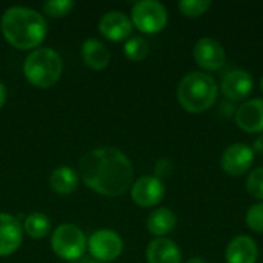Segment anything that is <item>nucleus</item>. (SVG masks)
Instances as JSON below:
<instances>
[{"label": "nucleus", "instance_id": "obj_1", "mask_svg": "<svg viewBox=\"0 0 263 263\" xmlns=\"http://www.w3.org/2000/svg\"><path fill=\"white\" fill-rule=\"evenodd\" d=\"M80 176L89 190L105 197H119L134 183L131 160L112 146L86 153L80 160Z\"/></svg>", "mask_w": 263, "mask_h": 263}, {"label": "nucleus", "instance_id": "obj_2", "mask_svg": "<svg viewBox=\"0 0 263 263\" xmlns=\"http://www.w3.org/2000/svg\"><path fill=\"white\" fill-rule=\"evenodd\" d=\"M2 32L15 49L37 48L48 34V25L42 14L25 6H11L2 15Z\"/></svg>", "mask_w": 263, "mask_h": 263}, {"label": "nucleus", "instance_id": "obj_3", "mask_svg": "<svg viewBox=\"0 0 263 263\" xmlns=\"http://www.w3.org/2000/svg\"><path fill=\"white\" fill-rule=\"evenodd\" d=\"M217 94L219 85L216 79L203 71L185 74L177 86V102L190 114H202L213 108Z\"/></svg>", "mask_w": 263, "mask_h": 263}, {"label": "nucleus", "instance_id": "obj_4", "mask_svg": "<svg viewBox=\"0 0 263 263\" xmlns=\"http://www.w3.org/2000/svg\"><path fill=\"white\" fill-rule=\"evenodd\" d=\"M63 71L60 55L51 48L34 49L23 63V74L26 80L40 89L54 86Z\"/></svg>", "mask_w": 263, "mask_h": 263}, {"label": "nucleus", "instance_id": "obj_5", "mask_svg": "<svg viewBox=\"0 0 263 263\" xmlns=\"http://www.w3.org/2000/svg\"><path fill=\"white\" fill-rule=\"evenodd\" d=\"M51 247L52 251L60 259L76 262L83 257L88 248V242H86V236L79 227L72 223H63L57 227L55 231L52 233Z\"/></svg>", "mask_w": 263, "mask_h": 263}, {"label": "nucleus", "instance_id": "obj_6", "mask_svg": "<svg viewBox=\"0 0 263 263\" xmlns=\"http://www.w3.org/2000/svg\"><path fill=\"white\" fill-rule=\"evenodd\" d=\"M131 22L143 34H157L168 25V11L157 0H140L131 9Z\"/></svg>", "mask_w": 263, "mask_h": 263}, {"label": "nucleus", "instance_id": "obj_7", "mask_svg": "<svg viewBox=\"0 0 263 263\" xmlns=\"http://www.w3.org/2000/svg\"><path fill=\"white\" fill-rule=\"evenodd\" d=\"M88 250L97 262H114L123 251V240L112 230H99L88 239Z\"/></svg>", "mask_w": 263, "mask_h": 263}, {"label": "nucleus", "instance_id": "obj_8", "mask_svg": "<svg viewBox=\"0 0 263 263\" xmlns=\"http://www.w3.org/2000/svg\"><path fill=\"white\" fill-rule=\"evenodd\" d=\"M254 159H256L254 149L247 143L237 142L225 148L220 157V166L228 176L240 177L251 171Z\"/></svg>", "mask_w": 263, "mask_h": 263}, {"label": "nucleus", "instance_id": "obj_9", "mask_svg": "<svg viewBox=\"0 0 263 263\" xmlns=\"http://www.w3.org/2000/svg\"><path fill=\"white\" fill-rule=\"evenodd\" d=\"M165 185L156 176H143L131 186V199L140 208H154L165 197Z\"/></svg>", "mask_w": 263, "mask_h": 263}, {"label": "nucleus", "instance_id": "obj_10", "mask_svg": "<svg viewBox=\"0 0 263 263\" xmlns=\"http://www.w3.org/2000/svg\"><path fill=\"white\" fill-rule=\"evenodd\" d=\"M196 63L203 71H217L227 62V52L222 43L213 37H202L196 42L193 49Z\"/></svg>", "mask_w": 263, "mask_h": 263}, {"label": "nucleus", "instance_id": "obj_11", "mask_svg": "<svg viewBox=\"0 0 263 263\" xmlns=\"http://www.w3.org/2000/svg\"><path fill=\"white\" fill-rule=\"evenodd\" d=\"M254 88V79L247 69H231L222 77L220 91L231 102H242L250 97Z\"/></svg>", "mask_w": 263, "mask_h": 263}, {"label": "nucleus", "instance_id": "obj_12", "mask_svg": "<svg viewBox=\"0 0 263 263\" xmlns=\"http://www.w3.org/2000/svg\"><path fill=\"white\" fill-rule=\"evenodd\" d=\"M131 18L122 11H109L102 15L99 22V31L103 37L111 42H123L128 40L133 32Z\"/></svg>", "mask_w": 263, "mask_h": 263}, {"label": "nucleus", "instance_id": "obj_13", "mask_svg": "<svg viewBox=\"0 0 263 263\" xmlns=\"http://www.w3.org/2000/svg\"><path fill=\"white\" fill-rule=\"evenodd\" d=\"M236 125L250 134L263 133V99H251L236 108Z\"/></svg>", "mask_w": 263, "mask_h": 263}, {"label": "nucleus", "instance_id": "obj_14", "mask_svg": "<svg viewBox=\"0 0 263 263\" xmlns=\"http://www.w3.org/2000/svg\"><path fill=\"white\" fill-rule=\"evenodd\" d=\"M23 242V227L11 216L0 213V256L6 257L14 254Z\"/></svg>", "mask_w": 263, "mask_h": 263}, {"label": "nucleus", "instance_id": "obj_15", "mask_svg": "<svg viewBox=\"0 0 263 263\" xmlns=\"http://www.w3.org/2000/svg\"><path fill=\"white\" fill-rule=\"evenodd\" d=\"M259 259V247L250 236L240 234L230 240L225 250L227 263H256Z\"/></svg>", "mask_w": 263, "mask_h": 263}, {"label": "nucleus", "instance_id": "obj_16", "mask_svg": "<svg viewBox=\"0 0 263 263\" xmlns=\"http://www.w3.org/2000/svg\"><path fill=\"white\" fill-rule=\"evenodd\" d=\"M148 263H182L179 245L168 237H156L146 247Z\"/></svg>", "mask_w": 263, "mask_h": 263}, {"label": "nucleus", "instance_id": "obj_17", "mask_svg": "<svg viewBox=\"0 0 263 263\" xmlns=\"http://www.w3.org/2000/svg\"><path fill=\"white\" fill-rule=\"evenodd\" d=\"M82 59L86 66L94 71L105 69L111 62V52L105 43L97 39H88L82 45Z\"/></svg>", "mask_w": 263, "mask_h": 263}, {"label": "nucleus", "instance_id": "obj_18", "mask_svg": "<svg viewBox=\"0 0 263 263\" xmlns=\"http://www.w3.org/2000/svg\"><path fill=\"white\" fill-rule=\"evenodd\" d=\"M176 223H177L176 213L166 206L151 211V214L146 219V228L149 234H153L154 237H165L176 228Z\"/></svg>", "mask_w": 263, "mask_h": 263}, {"label": "nucleus", "instance_id": "obj_19", "mask_svg": "<svg viewBox=\"0 0 263 263\" xmlns=\"http://www.w3.org/2000/svg\"><path fill=\"white\" fill-rule=\"evenodd\" d=\"M79 176L69 166H59L49 176V186L54 193L60 196H68L77 190Z\"/></svg>", "mask_w": 263, "mask_h": 263}, {"label": "nucleus", "instance_id": "obj_20", "mask_svg": "<svg viewBox=\"0 0 263 263\" xmlns=\"http://www.w3.org/2000/svg\"><path fill=\"white\" fill-rule=\"evenodd\" d=\"M23 230L31 239H43L51 231V220L43 213H31L25 219Z\"/></svg>", "mask_w": 263, "mask_h": 263}, {"label": "nucleus", "instance_id": "obj_21", "mask_svg": "<svg viewBox=\"0 0 263 263\" xmlns=\"http://www.w3.org/2000/svg\"><path fill=\"white\" fill-rule=\"evenodd\" d=\"M123 52H125L128 60H131V62H142L143 59H146V55L149 52V43L142 35L129 37L125 42Z\"/></svg>", "mask_w": 263, "mask_h": 263}, {"label": "nucleus", "instance_id": "obj_22", "mask_svg": "<svg viewBox=\"0 0 263 263\" xmlns=\"http://www.w3.org/2000/svg\"><path fill=\"white\" fill-rule=\"evenodd\" d=\"M211 2L210 0H182L177 3L179 11L185 15V17H200L203 14H206V11L211 8Z\"/></svg>", "mask_w": 263, "mask_h": 263}, {"label": "nucleus", "instance_id": "obj_23", "mask_svg": "<svg viewBox=\"0 0 263 263\" xmlns=\"http://www.w3.org/2000/svg\"><path fill=\"white\" fill-rule=\"evenodd\" d=\"M247 191L256 200L263 202V166H257L248 173L247 177Z\"/></svg>", "mask_w": 263, "mask_h": 263}, {"label": "nucleus", "instance_id": "obj_24", "mask_svg": "<svg viewBox=\"0 0 263 263\" xmlns=\"http://www.w3.org/2000/svg\"><path fill=\"white\" fill-rule=\"evenodd\" d=\"M245 222L250 231L256 234H263V202H257L248 208Z\"/></svg>", "mask_w": 263, "mask_h": 263}, {"label": "nucleus", "instance_id": "obj_25", "mask_svg": "<svg viewBox=\"0 0 263 263\" xmlns=\"http://www.w3.org/2000/svg\"><path fill=\"white\" fill-rule=\"evenodd\" d=\"M74 6L76 5L71 0H48V2L43 3V11H45L46 15L59 18V17H63V15L69 14Z\"/></svg>", "mask_w": 263, "mask_h": 263}, {"label": "nucleus", "instance_id": "obj_26", "mask_svg": "<svg viewBox=\"0 0 263 263\" xmlns=\"http://www.w3.org/2000/svg\"><path fill=\"white\" fill-rule=\"evenodd\" d=\"M173 162L170 160V159H160L157 163H156V166H154V171H156V177H159L160 180L163 179V177H168V176H171V173H173Z\"/></svg>", "mask_w": 263, "mask_h": 263}, {"label": "nucleus", "instance_id": "obj_27", "mask_svg": "<svg viewBox=\"0 0 263 263\" xmlns=\"http://www.w3.org/2000/svg\"><path fill=\"white\" fill-rule=\"evenodd\" d=\"M5 102H6V89H5V85L0 82V109L3 108Z\"/></svg>", "mask_w": 263, "mask_h": 263}, {"label": "nucleus", "instance_id": "obj_28", "mask_svg": "<svg viewBox=\"0 0 263 263\" xmlns=\"http://www.w3.org/2000/svg\"><path fill=\"white\" fill-rule=\"evenodd\" d=\"M185 263H208L203 257H191V259H188Z\"/></svg>", "mask_w": 263, "mask_h": 263}, {"label": "nucleus", "instance_id": "obj_29", "mask_svg": "<svg viewBox=\"0 0 263 263\" xmlns=\"http://www.w3.org/2000/svg\"><path fill=\"white\" fill-rule=\"evenodd\" d=\"M72 263H100L97 262V260H94V259H89V260H85V259H79V260H76V262Z\"/></svg>", "mask_w": 263, "mask_h": 263}, {"label": "nucleus", "instance_id": "obj_30", "mask_svg": "<svg viewBox=\"0 0 263 263\" xmlns=\"http://www.w3.org/2000/svg\"><path fill=\"white\" fill-rule=\"evenodd\" d=\"M260 89H262V92H263V76H262V79H260Z\"/></svg>", "mask_w": 263, "mask_h": 263}]
</instances>
